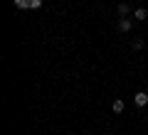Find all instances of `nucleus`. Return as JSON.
Listing matches in <instances>:
<instances>
[{
	"label": "nucleus",
	"instance_id": "f257e3e1",
	"mask_svg": "<svg viewBox=\"0 0 148 135\" xmlns=\"http://www.w3.org/2000/svg\"><path fill=\"white\" fill-rule=\"evenodd\" d=\"M133 103H136L138 108H143V106H148V94H146V91H138V94L133 96Z\"/></svg>",
	"mask_w": 148,
	"mask_h": 135
},
{
	"label": "nucleus",
	"instance_id": "f03ea898",
	"mask_svg": "<svg viewBox=\"0 0 148 135\" xmlns=\"http://www.w3.org/2000/svg\"><path fill=\"white\" fill-rule=\"evenodd\" d=\"M131 25H133V22L128 20V17H121V20H119V32H128Z\"/></svg>",
	"mask_w": 148,
	"mask_h": 135
},
{
	"label": "nucleus",
	"instance_id": "7ed1b4c3",
	"mask_svg": "<svg viewBox=\"0 0 148 135\" xmlns=\"http://www.w3.org/2000/svg\"><path fill=\"white\" fill-rule=\"evenodd\" d=\"M116 10H119V15H121V17H128V12H131V5H128V3H119Z\"/></svg>",
	"mask_w": 148,
	"mask_h": 135
},
{
	"label": "nucleus",
	"instance_id": "20e7f679",
	"mask_svg": "<svg viewBox=\"0 0 148 135\" xmlns=\"http://www.w3.org/2000/svg\"><path fill=\"white\" fill-rule=\"evenodd\" d=\"M123 108H126V103L121 98H114V113H123Z\"/></svg>",
	"mask_w": 148,
	"mask_h": 135
},
{
	"label": "nucleus",
	"instance_id": "39448f33",
	"mask_svg": "<svg viewBox=\"0 0 148 135\" xmlns=\"http://www.w3.org/2000/svg\"><path fill=\"white\" fill-rule=\"evenodd\" d=\"M133 17H136V20H146V17H148V10H146V7H138V10L133 12Z\"/></svg>",
	"mask_w": 148,
	"mask_h": 135
},
{
	"label": "nucleus",
	"instance_id": "423d86ee",
	"mask_svg": "<svg viewBox=\"0 0 148 135\" xmlns=\"http://www.w3.org/2000/svg\"><path fill=\"white\" fill-rule=\"evenodd\" d=\"M15 7L17 10H27L30 7V0H15Z\"/></svg>",
	"mask_w": 148,
	"mask_h": 135
},
{
	"label": "nucleus",
	"instance_id": "0eeeda50",
	"mask_svg": "<svg viewBox=\"0 0 148 135\" xmlns=\"http://www.w3.org/2000/svg\"><path fill=\"white\" fill-rule=\"evenodd\" d=\"M37 7H42V0H30V10H37Z\"/></svg>",
	"mask_w": 148,
	"mask_h": 135
},
{
	"label": "nucleus",
	"instance_id": "6e6552de",
	"mask_svg": "<svg viewBox=\"0 0 148 135\" xmlns=\"http://www.w3.org/2000/svg\"><path fill=\"white\" fill-rule=\"evenodd\" d=\"M143 47V39H133V49H136V52H138V49H141Z\"/></svg>",
	"mask_w": 148,
	"mask_h": 135
}]
</instances>
